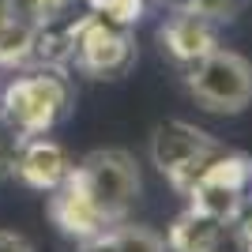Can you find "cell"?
I'll return each mask as SVG.
<instances>
[{"mask_svg": "<svg viewBox=\"0 0 252 252\" xmlns=\"http://www.w3.org/2000/svg\"><path fill=\"white\" fill-rule=\"evenodd\" d=\"M72 105V83L57 68L19 75L0 91V109L23 139L27 136H45Z\"/></svg>", "mask_w": 252, "mask_h": 252, "instance_id": "obj_1", "label": "cell"}, {"mask_svg": "<svg viewBox=\"0 0 252 252\" xmlns=\"http://www.w3.org/2000/svg\"><path fill=\"white\" fill-rule=\"evenodd\" d=\"M185 68H189V91L211 113H241L252 102V64L241 53L215 45Z\"/></svg>", "mask_w": 252, "mask_h": 252, "instance_id": "obj_2", "label": "cell"}, {"mask_svg": "<svg viewBox=\"0 0 252 252\" xmlns=\"http://www.w3.org/2000/svg\"><path fill=\"white\" fill-rule=\"evenodd\" d=\"M72 177L79 181V189L87 192V200L98 207V215L105 222L125 219V211L132 207V200L139 192L136 162L125 151H91L72 169Z\"/></svg>", "mask_w": 252, "mask_h": 252, "instance_id": "obj_3", "label": "cell"}, {"mask_svg": "<svg viewBox=\"0 0 252 252\" xmlns=\"http://www.w3.org/2000/svg\"><path fill=\"white\" fill-rule=\"evenodd\" d=\"M222 155V147L207 132H200L196 125H185V121H166V125L155 128V139H151V158L155 166L169 177V185L177 192H189L196 185L203 169Z\"/></svg>", "mask_w": 252, "mask_h": 252, "instance_id": "obj_4", "label": "cell"}, {"mask_svg": "<svg viewBox=\"0 0 252 252\" xmlns=\"http://www.w3.org/2000/svg\"><path fill=\"white\" fill-rule=\"evenodd\" d=\"M68 34H72V57L94 79H117L136 61V45L128 38V27H113L98 15H87Z\"/></svg>", "mask_w": 252, "mask_h": 252, "instance_id": "obj_5", "label": "cell"}, {"mask_svg": "<svg viewBox=\"0 0 252 252\" xmlns=\"http://www.w3.org/2000/svg\"><path fill=\"white\" fill-rule=\"evenodd\" d=\"M249 185H252V162L245 155L222 151L185 196H192V207H200L203 215H211L219 222H233L245 196H249Z\"/></svg>", "mask_w": 252, "mask_h": 252, "instance_id": "obj_6", "label": "cell"}, {"mask_svg": "<svg viewBox=\"0 0 252 252\" xmlns=\"http://www.w3.org/2000/svg\"><path fill=\"white\" fill-rule=\"evenodd\" d=\"M11 169H15V177L23 185H31L38 192H53L57 185L68 181V173L75 166H72V158H68V151L61 143H53L45 136H27L19 143V151H15Z\"/></svg>", "mask_w": 252, "mask_h": 252, "instance_id": "obj_7", "label": "cell"}, {"mask_svg": "<svg viewBox=\"0 0 252 252\" xmlns=\"http://www.w3.org/2000/svg\"><path fill=\"white\" fill-rule=\"evenodd\" d=\"M49 215H53V222L61 226V233H68L75 241H87V237H94V233H105V226H109V222L98 215V207L87 200V192L79 189V181H75L72 173H68L64 185H57V189L49 192Z\"/></svg>", "mask_w": 252, "mask_h": 252, "instance_id": "obj_8", "label": "cell"}, {"mask_svg": "<svg viewBox=\"0 0 252 252\" xmlns=\"http://www.w3.org/2000/svg\"><path fill=\"white\" fill-rule=\"evenodd\" d=\"M162 42H166V49L181 64H192V61H200L203 53L215 49V23L196 15V11H189V8H181L162 27Z\"/></svg>", "mask_w": 252, "mask_h": 252, "instance_id": "obj_9", "label": "cell"}, {"mask_svg": "<svg viewBox=\"0 0 252 252\" xmlns=\"http://www.w3.org/2000/svg\"><path fill=\"white\" fill-rule=\"evenodd\" d=\"M222 233H226V222L203 215L200 207H189L177 222H173V226H169L166 249L169 252H207Z\"/></svg>", "mask_w": 252, "mask_h": 252, "instance_id": "obj_10", "label": "cell"}, {"mask_svg": "<svg viewBox=\"0 0 252 252\" xmlns=\"http://www.w3.org/2000/svg\"><path fill=\"white\" fill-rule=\"evenodd\" d=\"M34 42H38V23L27 19L23 11H11L0 23V64H19L34 53Z\"/></svg>", "mask_w": 252, "mask_h": 252, "instance_id": "obj_11", "label": "cell"}, {"mask_svg": "<svg viewBox=\"0 0 252 252\" xmlns=\"http://www.w3.org/2000/svg\"><path fill=\"white\" fill-rule=\"evenodd\" d=\"M91 15L113 23V27H132L143 15V0H87Z\"/></svg>", "mask_w": 252, "mask_h": 252, "instance_id": "obj_12", "label": "cell"}, {"mask_svg": "<svg viewBox=\"0 0 252 252\" xmlns=\"http://www.w3.org/2000/svg\"><path fill=\"white\" fill-rule=\"evenodd\" d=\"M109 237H113L117 252H166V241L143 226H121V230H109Z\"/></svg>", "mask_w": 252, "mask_h": 252, "instance_id": "obj_13", "label": "cell"}, {"mask_svg": "<svg viewBox=\"0 0 252 252\" xmlns=\"http://www.w3.org/2000/svg\"><path fill=\"white\" fill-rule=\"evenodd\" d=\"M68 4L72 0H15V11H23L34 23H49V19H57V15L68 11Z\"/></svg>", "mask_w": 252, "mask_h": 252, "instance_id": "obj_14", "label": "cell"}, {"mask_svg": "<svg viewBox=\"0 0 252 252\" xmlns=\"http://www.w3.org/2000/svg\"><path fill=\"white\" fill-rule=\"evenodd\" d=\"M185 8L196 11V15H203V19H211V23H226V19L237 15L241 0H189Z\"/></svg>", "mask_w": 252, "mask_h": 252, "instance_id": "obj_15", "label": "cell"}, {"mask_svg": "<svg viewBox=\"0 0 252 252\" xmlns=\"http://www.w3.org/2000/svg\"><path fill=\"white\" fill-rule=\"evenodd\" d=\"M19 143H23V136L8 125V121H4V109H0V169H11Z\"/></svg>", "mask_w": 252, "mask_h": 252, "instance_id": "obj_16", "label": "cell"}, {"mask_svg": "<svg viewBox=\"0 0 252 252\" xmlns=\"http://www.w3.org/2000/svg\"><path fill=\"white\" fill-rule=\"evenodd\" d=\"M75 252H117V245H113V237H109V230H105V233H94V237L79 241Z\"/></svg>", "mask_w": 252, "mask_h": 252, "instance_id": "obj_17", "label": "cell"}, {"mask_svg": "<svg viewBox=\"0 0 252 252\" xmlns=\"http://www.w3.org/2000/svg\"><path fill=\"white\" fill-rule=\"evenodd\" d=\"M237 226H241V237H245V245H252V196H245V203H241V211H237Z\"/></svg>", "mask_w": 252, "mask_h": 252, "instance_id": "obj_18", "label": "cell"}, {"mask_svg": "<svg viewBox=\"0 0 252 252\" xmlns=\"http://www.w3.org/2000/svg\"><path fill=\"white\" fill-rule=\"evenodd\" d=\"M0 252H34V249H31V241H27V237L0 230Z\"/></svg>", "mask_w": 252, "mask_h": 252, "instance_id": "obj_19", "label": "cell"}, {"mask_svg": "<svg viewBox=\"0 0 252 252\" xmlns=\"http://www.w3.org/2000/svg\"><path fill=\"white\" fill-rule=\"evenodd\" d=\"M207 252H233V249H230V241H226V233H222V237H219V241H215V245H211Z\"/></svg>", "mask_w": 252, "mask_h": 252, "instance_id": "obj_20", "label": "cell"}, {"mask_svg": "<svg viewBox=\"0 0 252 252\" xmlns=\"http://www.w3.org/2000/svg\"><path fill=\"white\" fill-rule=\"evenodd\" d=\"M245 252H252V245H245Z\"/></svg>", "mask_w": 252, "mask_h": 252, "instance_id": "obj_21", "label": "cell"}, {"mask_svg": "<svg viewBox=\"0 0 252 252\" xmlns=\"http://www.w3.org/2000/svg\"><path fill=\"white\" fill-rule=\"evenodd\" d=\"M249 189H252V185H249Z\"/></svg>", "mask_w": 252, "mask_h": 252, "instance_id": "obj_22", "label": "cell"}]
</instances>
